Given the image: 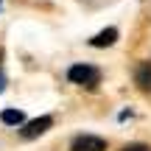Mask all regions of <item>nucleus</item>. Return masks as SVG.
Listing matches in <instances>:
<instances>
[{"label":"nucleus","instance_id":"7","mask_svg":"<svg viewBox=\"0 0 151 151\" xmlns=\"http://www.w3.org/2000/svg\"><path fill=\"white\" fill-rule=\"evenodd\" d=\"M123 151H151L148 146H143V143H132V146H126Z\"/></svg>","mask_w":151,"mask_h":151},{"label":"nucleus","instance_id":"2","mask_svg":"<svg viewBox=\"0 0 151 151\" xmlns=\"http://www.w3.org/2000/svg\"><path fill=\"white\" fill-rule=\"evenodd\" d=\"M70 151H106V140L95 134H78L70 143Z\"/></svg>","mask_w":151,"mask_h":151},{"label":"nucleus","instance_id":"9","mask_svg":"<svg viewBox=\"0 0 151 151\" xmlns=\"http://www.w3.org/2000/svg\"><path fill=\"white\" fill-rule=\"evenodd\" d=\"M0 59H3V50H0Z\"/></svg>","mask_w":151,"mask_h":151},{"label":"nucleus","instance_id":"5","mask_svg":"<svg viewBox=\"0 0 151 151\" xmlns=\"http://www.w3.org/2000/svg\"><path fill=\"white\" fill-rule=\"evenodd\" d=\"M115 42H118V28H106V31L95 34V37L90 39L92 48H109V45H115Z\"/></svg>","mask_w":151,"mask_h":151},{"label":"nucleus","instance_id":"4","mask_svg":"<svg viewBox=\"0 0 151 151\" xmlns=\"http://www.w3.org/2000/svg\"><path fill=\"white\" fill-rule=\"evenodd\" d=\"M134 84L143 92H151V62H140L134 70Z\"/></svg>","mask_w":151,"mask_h":151},{"label":"nucleus","instance_id":"8","mask_svg":"<svg viewBox=\"0 0 151 151\" xmlns=\"http://www.w3.org/2000/svg\"><path fill=\"white\" fill-rule=\"evenodd\" d=\"M3 87H6V78H3V73H0V92H3Z\"/></svg>","mask_w":151,"mask_h":151},{"label":"nucleus","instance_id":"3","mask_svg":"<svg viewBox=\"0 0 151 151\" xmlns=\"http://www.w3.org/2000/svg\"><path fill=\"white\" fill-rule=\"evenodd\" d=\"M53 126V118H37V120H31V123H25V129L20 132L22 134V140H34V137H39V134H45V132Z\"/></svg>","mask_w":151,"mask_h":151},{"label":"nucleus","instance_id":"1","mask_svg":"<svg viewBox=\"0 0 151 151\" xmlns=\"http://www.w3.org/2000/svg\"><path fill=\"white\" fill-rule=\"evenodd\" d=\"M67 78L73 81V84H81V87H90V90H95L98 84H101V70H98L95 65H73L70 70H67Z\"/></svg>","mask_w":151,"mask_h":151},{"label":"nucleus","instance_id":"6","mask_svg":"<svg viewBox=\"0 0 151 151\" xmlns=\"http://www.w3.org/2000/svg\"><path fill=\"white\" fill-rule=\"evenodd\" d=\"M0 120H3L6 126H20L25 118H22V112H20V109H6V112L0 115Z\"/></svg>","mask_w":151,"mask_h":151}]
</instances>
